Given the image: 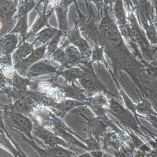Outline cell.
Listing matches in <instances>:
<instances>
[{
	"label": "cell",
	"instance_id": "obj_19",
	"mask_svg": "<svg viewBox=\"0 0 157 157\" xmlns=\"http://www.w3.org/2000/svg\"><path fill=\"white\" fill-rule=\"evenodd\" d=\"M27 31V16L19 18V20L15 29L13 30L12 33H20L23 37L25 36Z\"/></svg>",
	"mask_w": 157,
	"mask_h": 157
},
{
	"label": "cell",
	"instance_id": "obj_20",
	"mask_svg": "<svg viewBox=\"0 0 157 157\" xmlns=\"http://www.w3.org/2000/svg\"><path fill=\"white\" fill-rule=\"evenodd\" d=\"M34 6L33 2H23L21 5L19 7L18 13V17L19 18L27 16L28 13L33 8Z\"/></svg>",
	"mask_w": 157,
	"mask_h": 157
},
{
	"label": "cell",
	"instance_id": "obj_23",
	"mask_svg": "<svg viewBox=\"0 0 157 157\" xmlns=\"http://www.w3.org/2000/svg\"><path fill=\"white\" fill-rule=\"evenodd\" d=\"M146 71L152 78H157V62H151L147 65Z\"/></svg>",
	"mask_w": 157,
	"mask_h": 157
},
{
	"label": "cell",
	"instance_id": "obj_21",
	"mask_svg": "<svg viewBox=\"0 0 157 157\" xmlns=\"http://www.w3.org/2000/svg\"><path fill=\"white\" fill-rule=\"evenodd\" d=\"M62 32L59 31L58 33L52 39V40L49 43L48 46V52L50 54L53 55L56 52V51L57 50V45L60 39V36H62Z\"/></svg>",
	"mask_w": 157,
	"mask_h": 157
},
{
	"label": "cell",
	"instance_id": "obj_7",
	"mask_svg": "<svg viewBox=\"0 0 157 157\" xmlns=\"http://www.w3.org/2000/svg\"><path fill=\"white\" fill-rule=\"evenodd\" d=\"M56 71V68L52 65L44 62H38L30 67L27 75L32 78Z\"/></svg>",
	"mask_w": 157,
	"mask_h": 157
},
{
	"label": "cell",
	"instance_id": "obj_9",
	"mask_svg": "<svg viewBox=\"0 0 157 157\" xmlns=\"http://www.w3.org/2000/svg\"><path fill=\"white\" fill-rule=\"evenodd\" d=\"M33 44L25 42L15 51L13 54V60L15 64L28 57L34 50Z\"/></svg>",
	"mask_w": 157,
	"mask_h": 157
},
{
	"label": "cell",
	"instance_id": "obj_6",
	"mask_svg": "<svg viewBox=\"0 0 157 157\" xmlns=\"http://www.w3.org/2000/svg\"><path fill=\"white\" fill-rule=\"evenodd\" d=\"M69 38L71 42L79 48L85 57H88L90 54H92V52L90 50L89 45H88L87 42L81 36L80 32L77 29H75L70 32Z\"/></svg>",
	"mask_w": 157,
	"mask_h": 157
},
{
	"label": "cell",
	"instance_id": "obj_26",
	"mask_svg": "<svg viewBox=\"0 0 157 157\" xmlns=\"http://www.w3.org/2000/svg\"><path fill=\"white\" fill-rule=\"evenodd\" d=\"M147 157H157V148L151 149L146 155Z\"/></svg>",
	"mask_w": 157,
	"mask_h": 157
},
{
	"label": "cell",
	"instance_id": "obj_27",
	"mask_svg": "<svg viewBox=\"0 0 157 157\" xmlns=\"http://www.w3.org/2000/svg\"><path fill=\"white\" fill-rule=\"evenodd\" d=\"M153 7H154V11H155V25L157 26V1L155 0V1L152 2Z\"/></svg>",
	"mask_w": 157,
	"mask_h": 157
},
{
	"label": "cell",
	"instance_id": "obj_17",
	"mask_svg": "<svg viewBox=\"0 0 157 157\" xmlns=\"http://www.w3.org/2000/svg\"><path fill=\"white\" fill-rule=\"evenodd\" d=\"M15 3L10 1H2L1 2V15L2 20L11 17L15 12Z\"/></svg>",
	"mask_w": 157,
	"mask_h": 157
},
{
	"label": "cell",
	"instance_id": "obj_10",
	"mask_svg": "<svg viewBox=\"0 0 157 157\" xmlns=\"http://www.w3.org/2000/svg\"><path fill=\"white\" fill-rule=\"evenodd\" d=\"M11 120L13 123L20 129L30 135L32 129L31 121L26 116L19 113H15L11 115Z\"/></svg>",
	"mask_w": 157,
	"mask_h": 157
},
{
	"label": "cell",
	"instance_id": "obj_3",
	"mask_svg": "<svg viewBox=\"0 0 157 157\" xmlns=\"http://www.w3.org/2000/svg\"><path fill=\"white\" fill-rule=\"evenodd\" d=\"M84 75L79 78L80 83L84 88L90 92H98L110 94L99 81L90 65L84 71Z\"/></svg>",
	"mask_w": 157,
	"mask_h": 157
},
{
	"label": "cell",
	"instance_id": "obj_25",
	"mask_svg": "<svg viewBox=\"0 0 157 157\" xmlns=\"http://www.w3.org/2000/svg\"><path fill=\"white\" fill-rule=\"evenodd\" d=\"M151 59H152L151 62H157V45L156 46H153Z\"/></svg>",
	"mask_w": 157,
	"mask_h": 157
},
{
	"label": "cell",
	"instance_id": "obj_18",
	"mask_svg": "<svg viewBox=\"0 0 157 157\" xmlns=\"http://www.w3.org/2000/svg\"><path fill=\"white\" fill-rule=\"evenodd\" d=\"M66 56V63H74L81 59V56L77 48L74 46H69L65 51Z\"/></svg>",
	"mask_w": 157,
	"mask_h": 157
},
{
	"label": "cell",
	"instance_id": "obj_16",
	"mask_svg": "<svg viewBox=\"0 0 157 157\" xmlns=\"http://www.w3.org/2000/svg\"><path fill=\"white\" fill-rule=\"evenodd\" d=\"M56 13L61 32H66L67 29V10L65 6H58L56 7Z\"/></svg>",
	"mask_w": 157,
	"mask_h": 157
},
{
	"label": "cell",
	"instance_id": "obj_12",
	"mask_svg": "<svg viewBox=\"0 0 157 157\" xmlns=\"http://www.w3.org/2000/svg\"><path fill=\"white\" fill-rule=\"evenodd\" d=\"M136 113L141 114L145 117L150 116L157 117V113L153 109L151 104L147 99H142L136 104Z\"/></svg>",
	"mask_w": 157,
	"mask_h": 157
},
{
	"label": "cell",
	"instance_id": "obj_24",
	"mask_svg": "<svg viewBox=\"0 0 157 157\" xmlns=\"http://www.w3.org/2000/svg\"><path fill=\"white\" fill-rule=\"evenodd\" d=\"M146 120L151 124L152 126L157 129V117L155 116H150L145 117Z\"/></svg>",
	"mask_w": 157,
	"mask_h": 157
},
{
	"label": "cell",
	"instance_id": "obj_8",
	"mask_svg": "<svg viewBox=\"0 0 157 157\" xmlns=\"http://www.w3.org/2000/svg\"><path fill=\"white\" fill-rule=\"evenodd\" d=\"M18 38L13 33H10L5 36L1 40L2 50L6 56H10L11 52L17 48Z\"/></svg>",
	"mask_w": 157,
	"mask_h": 157
},
{
	"label": "cell",
	"instance_id": "obj_1",
	"mask_svg": "<svg viewBox=\"0 0 157 157\" xmlns=\"http://www.w3.org/2000/svg\"><path fill=\"white\" fill-rule=\"evenodd\" d=\"M138 17L145 29L146 35L150 44L153 46L157 45V30L155 25V11L150 1H138Z\"/></svg>",
	"mask_w": 157,
	"mask_h": 157
},
{
	"label": "cell",
	"instance_id": "obj_14",
	"mask_svg": "<svg viewBox=\"0 0 157 157\" xmlns=\"http://www.w3.org/2000/svg\"><path fill=\"white\" fill-rule=\"evenodd\" d=\"M52 14V11H48V13H46L45 11L44 10L42 13L38 17V18L36 20L28 36H30L31 35H35L42 27H44L45 25H46L48 19Z\"/></svg>",
	"mask_w": 157,
	"mask_h": 157
},
{
	"label": "cell",
	"instance_id": "obj_2",
	"mask_svg": "<svg viewBox=\"0 0 157 157\" xmlns=\"http://www.w3.org/2000/svg\"><path fill=\"white\" fill-rule=\"evenodd\" d=\"M107 111L115 116L117 120H119L125 126L132 128L139 133L147 140V141L150 138V137L147 135V133L141 132L140 127V126H141V123L139 122L138 120L136 118V117L133 116V113L127 109H125L113 98H111L109 100V106Z\"/></svg>",
	"mask_w": 157,
	"mask_h": 157
},
{
	"label": "cell",
	"instance_id": "obj_13",
	"mask_svg": "<svg viewBox=\"0 0 157 157\" xmlns=\"http://www.w3.org/2000/svg\"><path fill=\"white\" fill-rule=\"evenodd\" d=\"M35 133L44 141H45V143L50 144V145H54L58 143L63 145H65L64 142L62 140L59 139V138H57L53 134L50 133L48 130L45 129L41 128H38L35 132Z\"/></svg>",
	"mask_w": 157,
	"mask_h": 157
},
{
	"label": "cell",
	"instance_id": "obj_4",
	"mask_svg": "<svg viewBox=\"0 0 157 157\" xmlns=\"http://www.w3.org/2000/svg\"><path fill=\"white\" fill-rule=\"evenodd\" d=\"M46 50V45L38 47L33 50L28 57L15 64V69L20 72H23L29 67L32 66L33 65L38 62V60H40L44 57Z\"/></svg>",
	"mask_w": 157,
	"mask_h": 157
},
{
	"label": "cell",
	"instance_id": "obj_11",
	"mask_svg": "<svg viewBox=\"0 0 157 157\" xmlns=\"http://www.w3.org/2000/svg\"><path fill=\"white\" fill-rule=\"evenodd\" d=\"M34 147L44 157H71L74 155L72 152L59 147H54L47 150H40Z\"/></svg>",
	"mask_w": 157,
	"mask_h": 157
},
{
	"label": "cell",
	"instance_id": "obj_5",
	"mask_svg": "<svg viewBox=\"0 0 157 157\" xmlns=\"http://www.w3.org/2000/svg\"><path fill=\"white\" fill-rule=\"evenodd\" d=\"M114 12L116 21L121 29L123 35L126 37L128 33L129 26L127 23L126 13L121 1H117L115 2L114 6Z\"/></svg>",
	"mask_w": 157,
	"mask_h": 157
},
{
	"label": "cell",
	"instance_id": "obj_15",
	"mask_svg": "<svg viewBox=\"0 0 157 157\" xmlns=\"http://www.w3.org/2000/svg\"><path fill=\"white\" fill-rule=\"evenodd\" d=\"M59 32L57 29L54 28H47L37 34L35 41L45 44L52 38H53Z\"/></svg>",
	"mask_w": 157,
	"mask_h": 157
},
{
	"label": "cell",
	"instance_id": "obj_22",
	"mask_svg": "<svg viewBox=\"0 0 157 157\" xmlns=\"http://www.w3.org/2000/svg\"><path fill=\"white\" fill-rule=\"evenodd\" d=\"M92 59L95 62H103L104 61L103 55V48L101 46L96 45L92 52Z\"/></svg>",
	"mask_w": 157,
	"mask_h": 157
}]
</instances>
